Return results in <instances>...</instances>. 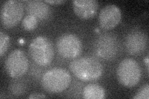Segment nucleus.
Segmentation results:
<instances>
[{
    "instance_id": "nucleus-10",
    "label": "nucleus",
    "mask_w": 149,
    "mask_h": 99,
    "mask_svg": "<svg viewBox=\"0 0 149 99\" xmlns=\"http://www.w3.org/2000/svg\"><path fill=\"white\" fill-rule=\"evenodd\" d=\"M147 44V36L141 30L130 32L125 40L126 49L132 55H141L146 50Z\"/></svg>"
},
{
    "instance_id": "nucleus-16",
    "label": "nucleus",
    "mask_w": 149,
    "mask_h": 99,
    "mask_svg": "<svg viewBox=\"0 0 149 99\" xmlns=\"http://www.w3.org/2000/svg\"><path fill=\"white\" fill-rule=\"evenodd\" d=\"M149 98V86L146 84L137 91L136 95L133 97L134 99H148Z\"/></svg>"
},
{
    "instance_id": "nucleus-13",
    "label": "nucleus",
    "mask_w": 149,
    "mask_h": 99,
    "mask_svg": "<svg viewBox=\"0 0 149 99\" xmlns=\"http://www.w3.org/2000/svg\"><path fill=\"white\" fill-rule=\"evenodd\" d=\"M104 89L98 84H88L83 88L82 96L85 99H102L105 97Z\"/></svg>"
},
{
    "instance_id": "nucleus-9",
    "label": "nucleus",
    "mask_w": 149,
    "mask_h": 99,
    "mask_svg": "<svg viewBox=\"0 0 149 99\" xmlns=\"http://www.w3.org/2000/svg\"><path fill=\"white\" fill-rule=\"evenodd\" d=\"M122 18L120 8L115 4H108L102 8L99 14V24L103 29L110 30L117 26Z\"/></svg>"
},
{
    "instance_id": "nucleus-4",
    "label": "nucleus",
    "mask_w": 149,
    "mask_h": 99,
    "mask_svg": "<svg viewBox=\"0 0 149 99\" xmlns=\"http://www.w3.org/2000/svg\"><path fill=\"white\" fill-rule=\"evenodd\" d=\"M116 76L122 86L133 87L141 81L142 70L137 61L132 58H125L119 63L116 69Z\"/></svg>"
},
{
    "instance_id": "nucleus-8",
    "label": "nucleus",
    "mask_w": 149,
    "mask_h": 99,
    "mask_svg": "<svg viewBox=\"0 0 149 99\" xmlns=\"http://www.w3.org/2000/svg\"><path fill=\"white\" fill-rule=\"evenodd\" d=\"M95 48L97 55L102 58L109 60L118 53V40L113 35L104 34L97 39Z\"/></svg>"
},
{
    "instance_id": "nucleus-1",
    "label": "nucleus",
    "mask_w": 149,
    "mask_h": 99,
    "mask_svg": "<svg viewBox=\"0 0 149 99\" xmlns=\"http://www.w3.org/2000/svg\"><path fill=\"white\" fill-rule=\"evenodd\" d=\"M71 72L83 81H93L100 79L103 73V68L100 61L92 56L74 58L69 64Z\"/></svg>"
},
{
    "instance_id": "nucleus-12",
    "label": "nucleus",
    "mask_w": 149,
    "mask_h": 99,
    "mask_svg": "<svg viewBox=\"0 0 149 99\" xmlns=\"http://www.w3.org/2000/svg\"><path fill=\"white\" fill-rule=\"evenodd\" d=\"M26 10L28 15L36 17L37 19L43 20L50 15V10L45 1L40 0H32L27 2Z\"/></svg>"
},
{
    "instance_id": "nucleus-14",
    "label": "nucleus",
    "mask_w": 149,
    "mask_h": 99,
    "mask_svg": "<svg viewBox=\"0 0 149 99\" xmlns=\"http://www.w3.org/2000/svg\"><path fill=\"white\" fill-rule=\"evenodd\" d=\"M38 24V19L32 15H26L22 21L23 29L27 31L34 30Z\"/></svg>"
},
{
    "instance_id": "nucleus-7",
    "label": "nucleus",
    "mask_w": 149,
    "mask_h": 99,
    "mask_svg": "<svg viewBox=\"0 0 149 99\" xmlns=\"http://www.w3.org/2000/svg\"><path fill=\"white\" fill-rule=\"evenodd\" d=\"M29 68V60L23 51L16 49L12 51L5 61V69L12 78H20L26 73Z\"/></svg>"
},
{
    "instance_id": "nucleus-6",
    "label": "nucleus",
    "mask_w": 149,
    "mask_h": 99,
    "mask_svg": "<svg viewBox=\"0 0 149 99\" xmlns=\"http://www.w3.org/2000/svg\"><path fill=\"white\" fill-rule=\"evenodd\" d=\"M24 8L21 1L9 0L4 2L1 9V21L6 29L15 27L22 19Z\"/></svg>"
},
{
    "instance_id": "nucleus-11",
    "label": "nucleus",
    "mask_w": 149,
    "mask_h": 99,
    "mask_svg": "<svg viewBox=\"0 0 149 99\" xmlns=\"http://www.w3.org/2000/svg\"><path fill=\"white\" fill-rule=\"evenodd\" d=\"M73 11L83 19L94 16L98 9V2L96 0H74L72 1Z\"/></svg>"
},
{
    "instance_id": "nucleus-5",
    "label": "nucleus",
    "mask_w": 149,
    "mask_h": 99,
    "mask_svg": "<svg viewBox=\"0 0 149 99\" xmlns=\"http://www.w3.org/2000/svg\"><path fill=\"white\" fill-rule=\"evenodd\" d=\"M60 55L64 58L74 59L80 55L83 49L80 38L73 34H64L60 35L56 43Z\"/></svg>"
},
{
    "instance_id": "nucleus-19",
    "label": "nucleus",
    "mask_w": 149,
    "mask_h": 99,
    "mask_svg": "<svg viewBox=\"0 0 149 99\" xmlns=\"http://www.w3.org/2000/svg\"><path fill=\"white\" fill-rule=\"evenodd\" d=\"M144 62H145V63H146L147 71H148V55L146 56V58H145V60H144Z\"/></svg>"
},
{
    "instance_id": "nucleus-3",
    "label": "nucleus",
    "mask_w": 149,
    "mask_h": 99,
    "mask_svg": "<svg viewBox=\"0 0 149 99\" xmlns=\"http://www.w3.org/2000/svg\"><path fill=\"white\" fill-rule=\"evenodd\" d=\"M29 53L34 62L40 66L50 64L54 57L52 42L44 36L36 37L29 46Z\"/></svg>"
},
{
    "instance_id": "nucleus-17",
    "label": "nucleus",
    "mask_w": 149,
    "mask_h": 99,
    "mask_svg": "<svg viewBox=\"0 0 149 99\" xmlns=\"http://www.w3.org/2000/svg\"><path fill=\"white\" fill-rule=\"evenodd\" d=\"M29 98L31 99H34V98H46V96L44 94L42 93H38V92H35L30 94V96L28 97Z\"/></svg>"
},
{
    "instance_id": "nucleus-2",
    "label": "nucleus",
    "mask_w": 149,
    "mask_h": 99,
    "mask_svg": "<svg viewBox=\"0 0 149 99\" xmlns=\"http://www.w3.org/2000/svg\"><path fill=\"white\" fill-rule=\"evenodd\" d=\"M71 81V75L67 70L62 68H54L43 74L41 84L47 92L58 93L66 90Z\"/></svg>"
},
{
    "instance_id": "nucleus-15",
    "label": "nucleus",
    "mask_w": 149,
    "mask_h": 99,
    "mask_svg": "<svg viewBox=\"0 0 149 99\" xmlns=\"http://www.w3.org/2000/svg\"><path fill=\"white\" fill-rule=\"evenodd\" d=\"M9 44V36L3 31H1L0 32V56H2L7 51Z\"/></svg>"
},
{
    "instance_id": "nucleus-18",
    "label": "nucleus",
    "mask_w": 149,
    "mask_h": 99,
    "mask_svg": "<svg viewBox=\"0 0 149 99\" xmlns=\"http://www.w3.org/2000/svg\"><path fill=\"white\" fill-rule=\"evenodd\" d=\"M47 3H49V4H61L64 2H65V0H45L44 1Z\"/></svg>"
}]
</instances>
